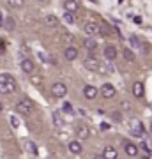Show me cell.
<instances>
[{
  "label": "cell",
  "instance_id": "cell-39",
  "mask_svg": "<svg viewBox=\"0 0 152 159\" xmlns=\"http://www.w3.org/2000/svg\"><path fill=\"white\" fill-rule=\"evenodd\" d=\"M150 133H152V124H150Z\"/></svg>",
  "mask_w": 152,
  "mask_h": 159
},
{
  "label": "cell",
  "instance_id": "cell-8",
  "mask_svg": "<svg viewBox=\"0 0 152 159\" xmlns=\"http://www.w3.org/2000/svg\"><path fill=\"white\" fill-rule=\"evenodd\" d=\"M76 138H78L80 142L81 140H89L90 138V131L87 125H76Z\"/></svg>",
  "mask_w": 152,
  "mask_h": 159
},
{
  "label": "cell",
  "instance_id": "cell-1",
  "mask_svg": "<svg viewBox=\"0 0 152 159\" xmlns=\"http://www.w3.org/2000/svg\"><path fill=\"white\" fill-rule=\"evenodd\" d=\"M16 90V80L12 78V74L2 73L0 74V94H12Z\"/></svg>",
  "mask_w": 152,
  "mask_h": 159
},
{
  "label": "cell",
  "instance_id": "cell-31",
  "mask_svg": "<svg viewBox=\"0 0 152 159\" xmlns=\"http://www.w3.org/2000/svg\"><path fill=\"white\" fill-rule=\"evenodd\" d=\"M30 80H32V83H34V85H39V83H41V76H35V74H34Z\"/></svg>",
  "mask_w": 152,
  "mask_h": 159
},
{
  "label": "cell",
  "instance_id": "cell-12",
  "mask_svg": "<svg viewBox=\"0 0 152 159\" xmlns=\"http://www.w3.org/2000/svg\"><path fill=\"white\" fill-rule=\"evenodd\" d=\"M124 150H126V154H127L129 157H135V156H138V147H136L135 143H131V142H126V143H124Z\"/></svg>",
  "mask_w": 152,
  "mask_h": 159
},
{
  "label": "cell",
  "instance_id": "cell-38",
  "mask_svg": "<svg viewBox=\"0 0 152 159\" xmlns=\"http://www.w3.org/2000/svg\"><path fill=\"white\" fill-rule=\"evenodd\" d=\"M0 113H2V102H0Z\"/></svg>",
  "mask_w": 152,
  "mask_h": 159
},
{
  "label": "cell",
  "instance_id": "cell-30",
  "mask_svg": "<svg viewBox=\"0 0 152 159\" xmlns=\"http://www.w3.org/2000/svg\"><path fill=\"white\" fill-rule=\"evenodd\" d=\"M62 41H66V43H71V41H73V35H71V34H62Z\"/></svg>",
  "mask_w": 152,
  "mask_h": 159
},
{
  "label": "cell",
  "instance_id": "cell-22",
  "mask_svg": "<svg viewBox=\"0 0 152 159\" xmlns=\"http://www.w3.org/2000/svg\"><path fill=\"white\" fill-rule=\"evenodd\" d=\"M46 23H48L50 27H57V25H58V18L53 16V14H48V16H46Z\"/></svg>",
  "mask_w": 152,
  "mask_h": 159
},
{
  "label": "cell",
  "instance_id": "cell-26",
  "mask_svg": "<svg viewBox=\"0 0 152 159\" xmlns=\"http://www.w3.org/2000/svg\"><path fill=\"white\" fill-rule=\"evenodd\" d=\"M9 122H11L12 127H20V120H18V117H14V115L9 117Z\"/></svg>",
  "mask_w": 152,
  "mask_h": 159
},
{
  "label": "cell",
  "instance_id": "cell-20",
  "mask_svg": "<svg viewBox=\"0 0 152 159\" xmlns=\"http://www.w3.org/2000/svg\"><path fill=\"white\" fill-rule=\"evenodd\" d=\"M83 44H85V48H87V50H89L90 53H94V51L97 50V43H96L94 39H87V41L83 43Z\"/></svg>",
  "mask_w": 152,
  "mask_h": 159
},
{
  "label": "cell",
  "instance_id": "cell-23",
  "mask_svg": "<svg viewBox=\"0 0 152 159\" xmlns=\"http://www.w3.org/2000/svg\"><path fill=\"white\" fill-rule=\"evenodd\" d=\"M9 6H11V7H16V9H20V7L25 6V0H9Z\"/></svg>",
  "mask_w": 152,
  "mask_h": 159
},
{
  "label": "cell",
  "instance_id": "cell-21",
  "mask_svg": "<svg viewBox=\"0 0 152 159\" xmlns=\"http://www.w3.org/2000/svg\"><path fill=\"white\" fill-rule=\"evenodd\" d=\"M122 55H124V58L127 60V62H135V53L129 50V48H124V51H122Z\"/></svg>",
  "mask_w": 152,
  "mask_h": 159
},
{
  "label": "cell",
  "instance_id": "cell-27",
  "mask_svg": "<svg viewBox=\"0 0 152 159\" xmlns=\"http://www.w3.org/2000/svg\"><path fill=\"white\" fill-rule=\"evenodd\" d=\"M64 21H66V23H73V21H74L73 12H67V11H66V14H64Z\"/></svg>",
  "mask_w": 152,
  "mask_h": 159
},
{
  "label": "cell",
  "instance_id": "cell-2",
  "mask_svg": "<svg viewBox=\"0 0 152 159\" xmlns=\"http://www.w3.org/2000/svg\"><path fill=\"white\" fill-rule=\"evenodd\" d=\"M16 111L21 115H30L32 111H34V101L32 99H28V97H23V99H20L16 104Z\"/></svg>",
  "mask_w": 152,
  "mask_h": 159
},
{
  "label": "cell",
  "instance_id": "cell-6",
  "mask_svg": "<svg viewBox=\"0 0 152 159\" xmlns=\"http://www.w3.org/2000/svg\"><path fill=\"white\" fill-rule=\"evenodd\" d=\"M83 30H85V34L90 35V37H94V35L101 34V27H99L97 23H94V21H87V23L83 25Z\"/></svg>",
  "mask_w": 152,
  "mask_h": 159
},
{
  "label": "cell",
  "instance_id": "cell-3",
  "mask_svg": "<svg viewBox=\"0 0 152 159\" xmlns=\"http://www.w3.org/2000/svg\"><path fill=\"white\" fill-rule=\"evenodd\" d=\"M51 94H53V97H57V99H62V97L67 94V87H66V83H62V81L53 83V85H51Z\"/></svg>",
  "mask_w": 152,
  "mask_h": 159
},
{
  "label": "cell",
  "instance_id": "cell-37",
  "mask_svg": "<svg viewBox=\"0 0 152 159\" xmlns=\"http://www.w3.org/2000/svg\"><path fill=\"white\" fill-rule=\"evenodd\" d=\"M141 159H150V156H145V157H141Z\"/></svg>",
  "mask_w": 152,
  "mask_h": 159
},
{
  "label": "cell",
  "instance_id": "cell-33",
  "mask_svg": "<svg viewBox=\"0 0 152 159\" xmlns=\"http://www.w3.org/2000/svg\"><path fill=\"white\" fill-rule=\"evenodd\" d=\"M6 51V44H4V41H0V53H4Z\"/></svg>",
  "mask_w": 152,
  "mask_h": 159
},
{
  "label": "cell",
  "instance_id": "cell-28",
  "mask_svg": "<svg viewBox=\"0 0 152 159\" xmlns=\"http://www.w3.org/2000/svg\"><path fill=\"white\" fill-rule=\"evenodd\" d=\"M112 117H113V120H115V122H120V120H122V115H120V111H113Z\"/></svg>",
  "mask_w": 152,
  "mask_h": 159
},
{
  "label": "cell",
  "instance_id": "cell-17",
  "mask_svg": "<svg viewBox=\"0 0 152 159\" xmlns=\"http://www.w3.org/2000/svg\"><path fill=\"white\" fill-rule=\"evenodd\" d=\"M83 147H81V142L80 140H74V142H69V152L73 154H81Z\"/></svg>",
  "mask_w": 152,
  "mask_h": 159
},
{
  "label": "cell",
  "instance_id": "cell-36",
  "mask_svg": "<svg viewBox=\"0 0 152 159\" xmlns=\"http://www.w3.org/2000/svg\"><path fill=\"white\" fill-rule=\"evenodd\" d=\"M4 25V16H2V12H0V27Z\"/></svg>",
  "mask_w": 152,
  "mask_h": 159
},
{
  "label": "cell",
  "instance_id": "cell-10",
  "mask_svg": "<svg viewBox=\"0 0 152 159\" xmlns=\"http://www.w3.org/2000/svg\"><path fill=\"white\" fill-rule=\"evenodd\" d=\"M83 96H85V99H96L97 89L94 85H85L83 87Z\"/></svg>",
  "mask_w": 152,
  "mask_h": 159
},
{
  "label": "cell",
  "instance_id": "cell-40",
  "mask_svg": "<svg viewBox=\"0 0 152 159\" xmlns=\"http://www.w3.org/2000/svg\"><path fill=\"white\" fill-rule=\"evenodd\" d=\"M39 2H44V0H39Z\"/></svg>",
  "mask_w": 152,
  "mask_h": 159
},
{
  "label": "cell",
  "instance_id": "cell-34",
  "mask_svg": "<svg viewBox=\"0 0 152 159\" xmlns=\"http://www.w3.org/2000/svg\"><path fill=\"white\" fill-rule=\"evenodd\" d=\"M101 129L103 131H108V129H110V125H108V124H101Z\"/></svg>",
  "mask_w": 152,
  "mask_h": 159
},
{
  "label": "cell",
  "instance_id": "cell-19",
  "mask_svg": "<svg viewBox=\"0 0 152 159\" xmlns=\"http://www.w3.org/2000/svg\"><path fill=\"white\" fill-rule=\"evenodd\" d=\"M53 124H55V127H64L62 111H55V113H53Z\"/></svg>",
  "mask_w": 152,
  "mask_h": 159
},
{
  "label": "cell",
  "instance_id": "cell-13",
  "mask_svg": "<svg viewBox=\"0 0 152 159\" xmlns=\"http://www.w3.org/2000/svg\"><path fill=\"white\" fill-rule=\"evenodd\" d=\"M64 57L67 58V60H74V58L78 57V50H76L74 46H67V48L64 50Z\"/></svg>",
  "mask_w": 152,
  "mask_h": 159
},
{
  "label": "cell",
  "instance_id": "cell-35",
  "mask_svg": "<svg viewBox=\"0 0 152 159\" xmlns=\"http://www.w3.org/2000/svg\"><path fill=\"white\" fill-rule=\"evenodd\" d=\"M94 159H104V156L103 154H97V156H94Z\"/></svg>",
  "mask_w": 152,
  "mask_h": 159
},
{
  "label": "cell",
  "instance_id": "cell-4",
  "mask_svg": "<svg viewBox=\"0 0 152 159\" xmlns=\"http://www.w3.org/2000/svg\"><path fill=\"white\" fill-rule=\"evenodd\" d=\"M131 127H129V133L133 134V136H136V138H140V136H143V124H141V120H138V119H133L131 120Z\"/></svg>",
  "mask_w": 152,
  "mask_h": 159
},
{
  "label": "cell",
  "instance_id": "cell-11",
  "mask_svg": "<svg viewBox=\"0 0 152 159\" xmlns=\"http://www.w3.org/2000/svg\"><path fill=\"white\" fill-rule=\"evenodd\" d=\"M64 9L67 12H76L80 9L78 0H64Z\"/></svg>",
  "mask_w": 152,
  "mask_h": 159
},
{
  "label": "cell",
  "instance_id": "cell-25",
  "mask_svg": "<svg viewBox=\"0 0 152 159\" xmlns=\"http://www.w3.org/2000/svg\"><path fill=\"white\" fill-rule=\"evenodd\" d=\"M62 110L66 111V113L73 115V106H71V102H64V104H62Z\"/></svg>",
  "mask_w": 152,
  "mask_h": 159
},
{
  "label": "cell",
  "instance_id": "cell-16",
  "mask_svg": "<svg viewBox=\"0 0 152 159\" xmlns=\"http://www.w3.org/2000/svg\"><path fill=\"white\" fill-rule=\"evenodd\" d=\"M143 92H145V89H143V83L141 81L133 83V96L135 97H143Z\"/></svg>",
  "mask_w": 152,
  "mask_h": 159
},
{
  "label": "cell",
  "instance_id": "cell-32",
  "mask_svg": "<svg viewBox=\"0 0 152 159\" xmlns=\"http://www.w3.org/2000/svg\"><path fill=\"white\" fill-rule=\"evenodd\" d=\"M131 43H133V46H136V48L140 46V43H138V39H136V37H131Z\"/></svg>",
  "mask_w": 152,
  "mask_h": 159
},
{
  "label": "cell",
  "instance_id": "cell-7",
  "mask_svg": "<svg viewBox=\"0 0 152 159\" xmlns=\"http://www.w3.org/2000/svg\"><path fill=\"white\" fill-rule=\"evenodd\" d=\"M101 94H103V97H106V99H112V97L117 94V90H115V87H113L112 83H104V85L101 87Z\"/></svg>",
  "mask_w": 152,
  "mask_h": 159
},
{
  "label": "cell",
  "instance_id": "cell-15",
  "mask_svg": "<svg viewBox=\"0 0 152 159\" xmlns=\"http://www.w3.org/2000/svg\"><path fill=\"white\" fill-rule=\"evenodd\" d=\"M6 30H9V32H12V30L16 29V21H14V18L12 16H6L4 18V25H2Z\"/></svg>",
  "mask_w": 152,
  "mask_h": 159
},
{
  "label": "cell",
  "instance_id": "cell-29",
  "mask_svg": "<svg viewBox=\"0 0 152 159\" xmlns=\"http://www.w3.org/2000/svg\"><path fill=\"white\" fill-rule=\"evenodd\" d=\"M27 147H28V150H30V152L34 154V156L37 154V150H35V145H34L32 142H27Z\"/></svg>",
  "mask_w": 152,
  "mask_h": 159
},
{
  "label": "cell",
  "instance_id": "cell-18",
  "mask_svg": "<svg viewBox=\"0 0 152 159\" xmlns=\"http://www.w3.org/2000/svg\"><path fill=\"white\" fill-rule=\"evenodd\" d=\"M103 156H104V159H117V150L112 147V145H108V147H104V152H103Z\"/></svg>",
  "mask_w": 152,
  "mask_h": 159
},
{
  "label": "cell",
  "instance_id": "cell-9",
  "mask_svg": "<svg viewBox=\"0 0 152 159\" xmlns=\"http://www.w3.org/2000/svg\"><path fill=\"white\" fill-rule=\"evenodd\" d=\"M34 69H35V66H34V62H32L30 58H23V60H21V71H23V73L32 74V73H34Z\"/></svg>",
  "mask_w": 152,
  "mask_h": 159
},
{
  "label": "cell",
  "instance_id": "cell-5",
  "mask_svg": "<svg viewBox=\"0 0 152 159\" xmlns=\"http://www.w3.org/2000/svg\"><path fill=\"white\" fill-rule=\"evenodd\" d=\"M83 66H85L87 71H94V73H97L99 67H101V62L97 60V57H87L83 60Z\"/></svg>",
  "mask_w": 152,
  "mask_h": 159
},
{
  "label": "cell",
  "instance_id": "cell-14",
  "mask_svg": "<svg viewBox=\"0 0 152 159\" xmlns=\"http://www.w3.org/2000/svg\"><path fill=\"white\" fill-rule=\"evenodd\" d=\"M104 58L106 60H115L117 58V48L115 46H106L104 48Z\"/></svg>",
  "mask_w": 152,
  "mask_h": 159
},
{
  "label": "cell",
  "instance_id": "cell-24",
  "mask_svg": "<svg viewBox=\"0 0 152 159\" xmlns=\"http://www.w3.org/2000/svg\"><path fill=\"white\" fill-rule=\"evenodd\" d=\"M141 148L147 152V156H152V148H150V145H149V142H141Z\"/></svg>",
  "mask_w": 152,
  "mask_h": 159
}]
</instances>
